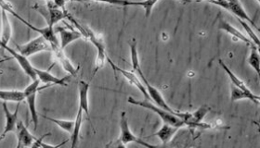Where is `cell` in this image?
I'll return each mask as SVG.
<instances>
[{
  "label": "cell",
  "instance_id": "cell-33",
  "mask_svg": "<svg viewBox=\"0 0 260 148\" xmlns=\"http://www.w3.org/2000/svg\"><path fill=\"white\" fill-rule=\"evenodd\" d=\"M15 148H22V146H21L19 143H17L16 147Z\"/></svg>",
  "mask_w": 260,
  "mask_h": 148
},
{
  "label": "cell",
  "instance_id": "cell-24",
  "mask_svg": "<svg viewBox=\"0 0 260 148\" xmlns=\"http://www.w3.org/2000/svg\"><path fill=\"white\" fill-rule=\"evenodd\" d=\"M0 100L4 102H17L21 103L24 100V94L21 91H5L0 90Z\"/></svg>",
  "mask_w": 260,
  "mask_h": 148
},
{
  "label": "cell",
  "instance_id": "cell-16",
  "mask_svg": "<svg viewBox=\"0 0 260 148\" xmlns=\"http://www.w3.org/2000/svg\"><path fill=\"white\" fill-rule=\"evenodd\" d=\"M52 51L54 52L56 59L58 60L60 66L63 68L65 72H68L71 76H76L79 68L78 67L76 68V67L72 64V62L69 61V59L65 55L64 51L60 48V45L53 47Z\"/></svg>",
  "mask_w": 260,
  "mask_h": 148
},
{
  "label": "cell",
  "instance_id": "cell-31",
  "mask_svg": "<svg viewBox=\"0 0 260 148\" xmlns=\"http://www.w3.org/2000/svg\"><path fill=\"white\" fill-rule=\"evenodd\" d=\"M11 59H12V57H11V58H9V59H5V60H1V61H0V64H1V63H3V62H5V61H10Z\"/></svg>",
  "mask_w": 260,
  "mask_h": 148
},
{
  "label": "cell",
  "instance_id": "cell-32",
  "mask_svg": "<svg viewBox=\"0 0 260 148\" xmlns=\"http://www.w3.org/2000/svg\"><path fill=\"white\" fill-rule=\"evenodd\" d=\"M5 44H3V43H2V41H1V39H0V48L1 50H3V46H4Z\"/></svg>",
  "mask_w": 260,
  "mask_h": 148
},
{
  "label": "cell",
  "instance_id": "cell-26",
  "mask_svg": "<svg viewBox=\"0 0 260 148\" xmlns=\"http://www.w3.org/2000/svg\"><path fill=\"white\" fill-rule=\"evenodd\" d=\"M43 118L47 119L48 121H51L55 123L58 127H60V129H62L68 133H72L74 127H75V121H64V120H58V119H54V118H49L48 116L42 115Z\"/></svg>",
  "mask_w": 260,
  "mask_h": 148
},
{
  "label": "cell",
  "instance_id": "cell-18",
  "mask_svg": "<svg viewBox=\"0 0 260 148\" xmlns=\"http://www.w3.org/2000/svg\"><path fill=\"white\" fill-rule=\"evenodd\" d=\"M244 99L250 100L256 105L259 104V96L258 95H256L253 92H244L243 90L231 84V101L236 102V101L244 100Z\"/></svg>",
  "mask_w": 260,
  "mask_h": 148
},
{
  "label": "cell",
  "instance_id": "cell-20",
  "mask_svg": "<svg viewBox=\"0 0 260 148\" xmlns=\"http://www.w3.org/2000/svg\"><path fill=\"white\" fill-rule=\"evenodd\" d=\"M9 13L1 9V30H2V33H1V41L3 44L8 45V43L10 42L11 37V22H10V19H9Z\"/></svg>",
  "mask_w": 260,
  "mask_h": 148
},
{
  "label": "cell",
  "instance_id": "cell-21",
  "mask_svg": "<svg viewBox=\"0 0 260 148\" xmlns=\"http://www.w3.org/2000/svg\"><path fill=\"white\" fill-rule=\"evenodd\" d=\"M179 131V128H178V127L172 126V125L165 123L158 132H155L154 134H152V136H157L162 143H168V142H170L173 139L174 136L176 135V133Z\"/></svg>",
  "mask_w": 260,
  "mask_h": 148
},
{
  "label": "cell",
  "instance_id": "cell-30",
  "mask_svg": "<svg viewBox=\"0 0 260 148\" xmlns=\"http://www.w3.org/2000/svg\"><path fill=\"white\" fill-rule=\"evenodd\" d=\"M66 143H67V140H64L62 143H60V144H57V145H51V144H48V143L42 142L41 145H40V148H60L62 145H64Z\"/></svg>",
  "mask_w": 260,
  "mask_h": 148
},
{
  "label": "cell",
  "instance_id": "cell-29",
  "mask_svg": "<svg viewBox=\"0 0 260 148\" xmlns=\"http://www.w3.org/2000/svg\"><path fill=\"white\" fill-rule=\"evenodd\" d=\"M106 148H126V146L125 143H122L119 139H117L115 141H112L111 143H109Z\"/></svg>",
  "mask_w": 260,
  "mask_h": 148
},
{
  "label": "cell",
  "instance_id": "cell-27",
  "mask_svg": "<svg viewBox=\"0 0 260 148\" xmlns=\"http://www.w3.org/2000/svg\"><path fill=\"white\" fill-rule=\"evenodd\" d=\"M237 20H238L240 23L242 24V26H243V28L245 30V32L248 34V37H249L250 40L253 42V44L258 47V46H259V39H258V36L256 35V33L253 31L252 28L250 27L249 24H248L247 22L242 21V20H239V19H237Z\"/></svg>",
  "mask_w": 260,
  "mask_h": 148
},
{
  "label": "cell",
  "instance_id": "cell-8",
  "mask_svg": "<svg viewBox=\"0 0 260 148\" xmlns=\"http://www.w3.org/2000/svg\"><path fill=\"white\" fill-rule=\"evenodd\" d=\"M119 140L125 145L130 143H137L141 145H143L148 148L150 143H146L145 141L141 140L140 138L137 137L133 132L130 130L128 125V120L126 117V113L123 111L121 113V119H120V137Z\"/></svg>",
  "mask_w": 260,
  "mask_h": 148
},
{
  "label": "cell",
  "instance_id": "cell-4",
  "mask_svg": "<svg viewBox=\"0 0 260 148\" xmlns=\"http://www.w3.org/2000/svg\"><path fill=\"white\" fill-rule=\"evenodd\" d=\"M134 71L139 74V76L141 77V82H143L144 86L146 88L147 93L149 94L151 100L153 101L157 107L161 108L162 110H167L168 112H171V113H173V114L179 115L180 112H176L175 110H172V109L169 107V105L167 103V101L165 100L162 93H160V91L158 90L157 88L152 86V84L147 81L146 77L144 76V73L141 71V67L136 68Z\"/></svg>",
  "mask_w": 260,
  "mask_h": 148
},
{
  "label": "cell",
  "instance_id": "cell-19",
  "mask_svg": "<svg viewBox=\"0 0 260 148\" xmlns=\"http://www.w3.org/2000/svg\"><path fill=\"white\" fill-rule=\"evenodd\" d=\"M158 1H119V2H110L109 4L112 5L123 6V7H128V6H136V7H141L145 11V17L149 18L152 13V9L154 6L157 4Z\"/></svg>",
  "mask_w": 260,
  "mask_h": 148
},
{
  "label": "cell",
  "instance_id": "cell-2",
  "mask_svg": "<svg viewBox=\"0 0 260 148\" xmlns=\"http://www.w3.org/2000/svg\"><path fill=\"white\" fill-rule=\"evenodd\" d=\"M0 8L5 10L8 13H11L13 16L16 17L18 20H20L23 24H25L28 28H30L32 31L39 33L42 37H44L49 42L50 45H51V50L55 47V46H59L60 45V42H59V40H58L57 36H56V33H55L54 28H49V26L45 28H38L34 26L31 23H29L26 20H24L23 18L20 16L17 12H15L14 10H13V8H12V6L11 5V3H9V2L0 1Z\"/></svg>",
  "mask_w": 260,
  "mask_h": 148
},
{
  "label": "cell",
  "instance_id": "cell-3",
  "mask_svg": "<svg viewBox=\"0 0 260 148\" xmlns=\"http://www.w3.org/2000/svg\"><path fill=\"white\" fill-rule=\"evenodd\" d=\"M39 80L32 81L27 87L24 89L23 94H24V100H26L28 104V109L30 111V115L32 118V124L35 131H37L38 126V114L37 110V95L38 92L43 90L44 88L49 87L51 85H47L45 87H39Z\"/></svg>",
  "mask_w": 260,
  "mask_h": 148
},
{
  "label": "cell",
  "instance_id": "cell-28",
  "mask_svg": "<svg viewBox=\"0 0 260 148\" xmlns=\"http://www.w3.org/2000/svg\"><path fill=\"white\" fill-rule=\"evenodd\" d=\"M48 136H50V132H48V133L44 134V135H42L41 137L38 138V139L37 138L36 141L34 142V143H32L30 148H40V145H41V143L43 142L44 139L46 137H48Z\"/></svg>",
  "mask_w": 260,
  "mask_h": 148
},
{
  "label": "cell",
  "instance_id": "cell-13",
  "mask_svg": "<svg viewBox=\"0 0 260 148\" xmlns=\"http://www.w3.org/2000/svg\"><path fill=\"white\" fill-rule=\"evenodd\" d=\"M35 72L37 74L39 82H42L47 85H60V86H67L68 83L67 82L69 81L70 77L67 76L64 78H58L54 76L53 74H51L49 71H42L35 68Z\"/></svg>",
  "mask_w": 260,
  "mask_h": 148
},
{
  "label": "cell",
  "instance_id": "cell-15",
  "mask_svg": "<svg viewBox=\"0 0 260 148\" xmlns=\"http://www.w3.org/2000/svg\"><path fill=\"white\" fill-rule=\"evenodd\" d=\"M17 143H19L22 148L31 147L37 138L28 131L26 126L22 121L17 122L16 126Z\"/></svg>",
  "mask_w": 260,
  "mask_h": 148
},
{
  "label": "cell",
  "instance_id": "cell-1",
  "mask_svg": "<svg viewBox=\"0 0 260 148\" xmlns=\"http://www.w3.org/2000/svg\"><path fill=\"white\" fill-rule=\"evenodd\" d=\"M127 101L129 104L135 105L143 109L151 110L153 113L159 116V118L164 121V123L178 127L179 129L186 126V122L190 117V112H180L179 115L173 114L171 112H168L167 110L159 108L156 105L153 104L152 101H148V100L141 101V100H136L133 97H129L127 99Z\"/></svg>",
  "mask_w": 260,
  "mask_h": 148
},
{
  "label": "cell",
  "instance_id": "cell-6",
  "mask_svg": "<svg viewBox=\"0 0 260 148\" xmlns=\"http://www.w3.org/2000/svg\"><path fill=\"white\" fill-rule=\"evenodd\" d=\"M85 32H86V38L88 39L92 43L95 47L97 48V59H96V65H95V70L93 72L92 76L94 77L104 65L105 61H107L108 57L106 55L105 52V45L103 43V39L98 36V34L94 33L91 29L88 27H85Z\"/></svg>",
  "mask_w": 260,
  "mask_h": 148
},
{
  "label": "cell",
  "instance_id": "cell-5",
  "mask_svg": "<svg viewBox=\"0 0 260 148\" xmlns=\"http://www.w3.org/2000/svg\"><path fill=\"white\" fill-rule=\"evenodd\" d=\"M16 47L18 52L24 56L25 58L31 57L42 51H52L50 44L41 35H39L37 38L32 39V41L28 42L26 44L22 45L17 44Z\"/></svg>",
  "mask_w": 260,
  "mask_h": 148
},
{
  "label": "cell",
  "instance_id": "cell-25",
  "mask_svg": "<svg viewBox=\"0 0 260 148\" xmlns=\"http://www.w3.org/2000/svg\"><path fill=\"white\" fill-rule=\"evenodd\" d=\"M248 63L250 66L252 67L257 75L260 73V57L258 53V47L255 45L251 46V52H250L249 58H248Z\"/></svg>",
  "mask_w": 260,
  "mask_h": 148
},
{
  "label": "cell",
  "instance_id": "cell-12",
  "mask_svg": "<svg viewBox=\"0 0 260 148\" xmlns=\"http://www.w3.org/2000/svg\"><path fill=\"white\" fill-rule=\"evenodd\" d=\"M90 84L88 82H85L81 80L78 83V94H79V104H78V109L83 110V112L86 113L87 117V120L90 122L91 126L93 127L92 122H91V117L89 113V102H88V92H89Z\"/></svg>",
  "mask_w": 260,
  "mask_h": 148
},
{
  "label": "cell",
  "instance_id": "cell-10",
  "mask_svg": "<svg viewBox=\"0 0 260 148\" xmlns=\"http://www.w3.org/2000/svg\"><path fill=\"white\" fill-rule=\"evenodd\" d=\"M20 104H21V103H18V104H17L15 112H11L10 110H9V108H8L7 102H3L2 107H3L4 114H5L6 124L4 131L2 132V134L0 135V141L3 140L8 133L16 132L17 122H18V113H19Z\"/></svg>",
  "mask_w": 260,
  "mask_h": 148
},
{
  "label": "cell",
  "instance_id": "cell-22",
  "mask_svg": "<svg viewBox=\"0 0 260 148\" xmlns=\"http://www.w3.org/2000/svg\"><path fill=\"white\" fill-rule=\"evenodd\" d=\"M82 122H83V110L78 109L76 114V121H75V127L71 133V147L76 148L78 140L80 137V131H81Z\"/></svg>",
  "mask_w": 260,
  "mask_h": 148
},
{
  "label": "cell",
  "instance_id": "cell-17",
  "mask_svg": "<svg viewBox=\"0 0 260 148\" xmlns=\"http://www.w3.org/2000/svg\"><path fill=\"white\" fill-rule=\"evenodd\" d=\"M218 29H220V30H222V31L226 32L229 34H231L234 38H236L237 40H241L242 42H244L245 44H249L251 46L255 45L248 37H246L244 35V33L240 32L238 29H236L232 24H230L229 22L224 21V20H220L219 22H218Z\"/></svg>",
  "mask_w": 260,
  "mask_h": 148
},
{
  "label": "cell",
  "instance_id": "cell-11",
  "mask_svg": "<svg viewBox=\"0 0 260 148\" xmlns=\"http://www.w3.org/2000/svg\"><path fill=\"white\" fill-rule=\"evenodd\" d=\"M3 50H7L9 53H11L12 56V59H15L18 64L21 66L23 72L27 74L28 76L32 79V81L38 80L37 74L35 72V67L32 66V64L30 63V61H28L27 58H25L24 56H22L21 53H19L18 51L11 48L9 45H4Z\"/></svg>",
  "mask_w": 260,
  "mask_h": 148
},
{
  "label": "cell",
  "instance_id": "cell-14",
  "mask_svg": "<svg viewBox=\"0 0 260 148\" xmlns=\"http://www.w3.org/2000/svg\"><path fill=\"white\" fill-rule=\"evenodd\" d=\"M60 34V44L61 50H64L65 47L75 42L78 39L83 38V34L79 31H75L74 29H67V28L58 27L55 30V33Z\"/></svg>",
  "mask_w": 260,
  "mask_h": 148
},
{
  "label": "cell",
  "instance_id": "cell-9",
  "mask_svg": "<svg viewBox=\"0 0 260 148\" xmlns=\"http://www.w3.org/2000/svg\"><path fill=\"white\" fill-rule=\"evenodd\" d=\"M107 61H108L109 64L112 66V68L114 69V72H117L121 73L123 76L125 77V79H126V81L129 82L130 84L134 85L135 87L138 88V89L141 91V93H143V95H144V96H145V98H146L145 100L151 101V98H150L149 94L147 93L146 88L144 86L143 82H141V80L137 77V75H136L134 72L125 71L124 69H122V68H119V67L116 66V65L114 64V62L111 61L109 58L107 59Z\"/></svg>",
  "mask_w": 260,
  "mask_h": 148
},
{
  "label": "cell",
  "instance_id": "cell-23",
  "mask_svg": "<svg viewBox=\"0 0 260 148\" xmlns=\"http://www.w3.org/2000/svg\"><path fill=\"white\" fill-rule=\"evenodd\" d=\"M218 63H219V65L221 66L223 70L225 71V72L227 73V75L229 76V78H230V80H231L233 85L236 86V87L239 88V89H241V90H243L244 92H252L249 88L246 86V84H245L236 74H234V73L231 71V69L223 62L222 60H219Z\"/></svg>",
  "mask_w": 260,
  "mask_h": 148
},
{
  "label": "cell",
  "instance_id": "cell-7",
  "mask_svg": "<svg viewBox=\"0 0 260 148\" xmlns=\"http://www.w3.org/2000/svg\"><path fill=\"white\" fill-rule=\"evenodd\" d=\"M210 3L214 5L219 6L220 8H222L226 11L232 12L235 16L237 17L239 20H242L244 22H249L251 24H253V26H255V22L250 18L249 15L246 13V11H244V7L242 5V3L240 1H211Z\"/></svg>",
  "mask_w": 260,
  "mask_h": 148
}]
</instances>
